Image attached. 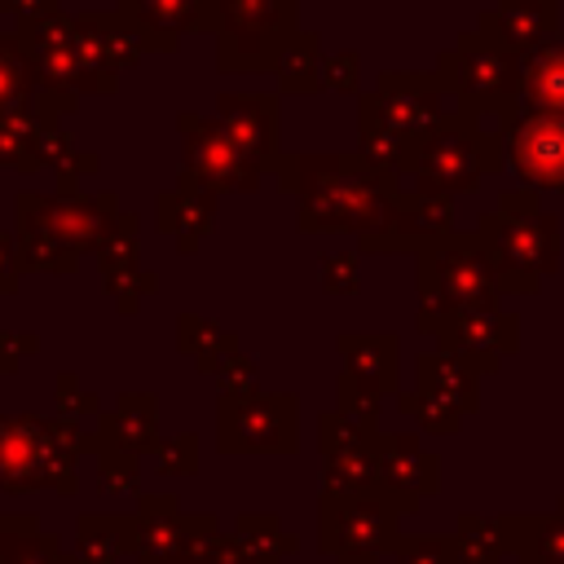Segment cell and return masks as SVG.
Segmentation results:
<instances>
[{"label": "cell", "mask_w": 564, "mask_h": 564, "mask_svg": "<svg viewBox=\"0 0 564 564\" xmlns=\"http://www.w3.org/2000/svg\"><path fill=\"white\" fill-rule=\"evenodd\" d=\"M401 564H454L449 546L441 542H410V551H401Z\"/></svg>", "instance_id": "obj_16"}, {"label": "cell", "mask_w": 564, "mask_h": 564, "mask_svg": "<svg viewBox=\"0 0 564 564\" xmlns=\"http://www.w3.org/2000/svg\"><path fill=\"white\" fill-rule=\"evenodd\" d=\"M445 75L449 84L458 88L463 101H471L476 110H507L516 88H520V66H516V53L489 31L480 26L476 35H467L449 62H445Z\"/></svg>", "instance_id": "obj_3"}, {"label": "cell", "mask_w": 564, "mask_h": 564, "mask_svg": "<svg viewBox=\"0 0 564 564\" xmlns=\"http://www.w3.org/2000/svg\"><path fill=\"white\" fill-rule=\"evenodd\" d=\"M480 242H485L489 260L498 264L502 286H511V278H516V286L529 291L542 273L555 269L560 234L533 194H507L502 212L480 225Z\"/></svg>", "instance_id": "obj_1"}, {"label": "cell", "mask_w": 564, "mask_h": 564, "mask_svg": "<svg viewBox=\"0 0 564 564\" xmlns=\"http://www.w3.org/2000/svg\"><path fill=\"white\" fill-rule=\"evenodd\" d=\"M454 322L445 326V339L454 344V352H463L467 361L480 357V366H494L502 352L516 348V322L489 304H476V308H458L449 313Z\"/></svg>", "instance_id": "obj_9"}, {"label": "cell", "mask_w": 564, "mask_h": 564, "mask_svg": "<svg viewBox=\"0 0 564 564\" xmlns=\"http://www.w3.org/2000/svg\"><path fill=\"white\" fill-rule=\"evenodd\" d=\"M242 427V436L238 441H229L225 449H291L295 445V401L286 397V401H278V397H269V401H251V397H242V401H229L225 397V423H220V432H238Z\"/></svg>", "instance_id": "obj_8"}, {"label": "cell", "mask_w": 564, "mask_h": 564, "mask_svg": "<svg viewBox=\"0 0 564 564\" xmlns=\"http://www.w3.org/2000/svg\"><path fill=\"white\" fill-rule=\"evenodd\" d=\"M388 542H392V511L383 502H370L361 494H348L344 502L326 498V551H339L352 564V555L375 560V551H383Z\"/></svg>", "instance_id": "obj_7"}, {"label": "cell", "mask_w": 564, "mask_h": 564, "mask_svg": "<svg viewBox=\"0 0 564 564\" xmlns=\"http://www.w3.org/2000/svg\"><path fill=\"white\" fill-rule=\"evenodd\" d=\"M507 159L529 185L564 189V115L524 110L507 128Z\"/></svg>", "instance_id": "obj_6"}, {"label": "cell", "mask_w": 564, "mask_h": 564, "mask_svg": "<svg viewBox=\"0 0 564 564\" xmlns=\"http://www.w3.org/2000/svg\"><path fill=\"white\" fill-rule=\"evenodd\" d=\"M419 388L423 392H432V397H441L445 405H454V410H471L476 405V379H471V370H467V361L463 357H423L419 361Z\"/></svg>", "instance_id": "obj_13"}, {"label": "cell", "mask_w": 564, "mask_h": 564, "mask_svg": "<svg viewBox=\"0 0 564 564\" xmlns=\"http://www.w3.org/2000/svg\"><path fill=\"white\" fill-rule=\"evenodd\" d=\"M70 454L57 445V432L44 427L40 419H9L0 427V480L4 485H70Z\"/></svg>", "instance_id": "obj_5"}, {"label": "cell", "mask_w": 564, "mask_h": 564, "mask_svg": "<svg viewBox=\"0 0 564 564\" xmlns=\"http://www.w3.org/2000/svg\"><path fill=\"white\" fill-rule=\"evenodd\" d=\"M379 471H383V485H388L392 494H410V502H419V494H427L432 480H436L432 454H423L410 436L383 441V449H379Z\"/></svg>", "instance_id": "obj_12"}, {"label": "cell", "mask_w": 564, "mask_h": 564, "mask_svg": "<svg viewBox=\"0 0 564 564\" xmlns=\"http://www.w3.org/2000/svg\"><path fill=\"white\" fill-rule=\"evenodd\" d=\"M520 97L524 110L564 115V44L546 40L520 57Z\"/></svg>", "instance_id": "obj_11"}, {"label": "cell", "mask_w": 564, "mask_h": 564, "mask_svg": "<svg viewBox=\"0 0 564 564\" xmlns=\"http://www.w3.org/2000/svg\"><path fill=\"white\" fill-rule=\"evenodd\" d=\"M498 159L489 154L485 137L467 123V119H449L427 128V137L419 141V176L432 194H449V189H471L480 181L485 167H494Z\"/></svg>", "instance_id": "obj_4"}, {"label": "cell", "mask_w": 564, "mask_h": 564, "mask_svg": "<svg viewBox=\"0 0 564 564\" xmlns=\"http://www.w3.org/2000/svg\"><path fill=\"white\" fill-rule=\"evenodd\" d=\"M13 286V269H9V242H0V291Z\"/></svg>", "instance_id": "obj_17"}, {"label": "cell", "mask_w": 564, "mask_h": 564, "mask_svg": "<svg viewBox=\"0 0 564 564\" xmlns=\"http://www.w3.org/2000/svg\"><path fill=\"white\" fill-rule=\"evenodd\" d=\"M529 564H564V520H529Z\"/></svg>", "instance_id": "obj_15"}, {"label": "cell", "mask_w": 564, "mask_h": 564, "mask_svg": "<svg viewBox=\"0 0 564 564\" xmlns=\"http://www.w3.org/2000/svg\"><path fill=\"white\" fill-rule=\"evenodd\" d=\"M555 9L560 0H502L498 13H489V31L511 48V53H533L538 44L551 40L555 31Z\"/></svg>", "instance_id": "obj_10"}, {"label": "cell", "mask_w": 564, "mask_h": 564, "mask_svg": "<svg viewBox=\"0 0 564 564\" xmlns=\"http://www.w3.org/2000/svg\"><path fill=\"white\" fill-rule=\"evenodd\" d=\"M423 308H476L489 304L502 286L498 264L489 260L485 242H445L432 247L423 260Z\"/></svg>", "instance_id": "obj_2"}, {"label": "cell", "mask_w": 564, "mask_h": 564, "mask_svg": "<svg viewBox=\"0 0 564 564\" xmlns=\"http://www.w3.org/2000/svg\"><path fill=\"white\" fill-rule=\"evenodd\" d=\"M348 348V379H357L361 388L379 392V388H392V370H397V357H392V339L383 335H348L344 339Z\"/></svg>", "instance_id": "obj_14"}]
</instances>
